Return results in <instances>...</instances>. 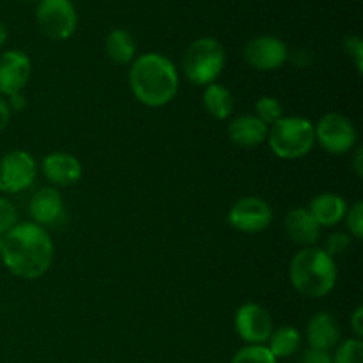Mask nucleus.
<instances>
[{"mask_svg":"<svg viewBox=\"0 0 363 363\" xmlns=\"http://www.w3.org/2000/svg\"><path fill=\"white\" fill-rule=\"evenodd\" d=\"M53 241L48 230L34 222L14 225L2 236V259L14 277L35 280L45 275L53 262Z\"/></svg>","mask_w":363,"mask_h":363,"instance_id":"1","label":"nucleus"},{"mask_svg":"<svg viewBox=\"0 0 363 363\" xmlns=\"http://www.w3.org/2000/svg\"><path fill=\"white\" fill-rule=\"evenodd\" d=\"M128 82L137 101L151 108L169 105L179 91L176 66L162 53H144L137 57L131 62Z\"/></svg>","mask_w":363,"mask_h":363,"instance_id":"2","label":"nucleus"},{"mask_svg":"<svg viewBox=\"0 0 363 363\" xmlns=\"http://www.w3.org/2000/svg\"><path fill=\"white\" fill-rule=\"evenodd\" d=\"M289 280L301 296L311 300L325 298L337 284L335 259L323 248H301L289 264Z\"/></svg>","mask_w":363,"mask_h":363,"instance_id":"3","label":"nucleus"},{"mask_svg":"<svg viewBox=\"0 0 363 363\" xmlns=\"http://www.w3.org/2000/svg\"><path fill=\"white\" fill-rule=\"evenodd\" d=\"M183 73L190 84L208 87L225 67V48L215 38L195 39L183 55Z\"/></svg>","mask_w":363,"mask_h":363,"instance_id":"4","label":"nucleus"},{"mask_svg":"<svg viewBox=\"0 0 363 363\" xmlns=\"http://www.w3.org/2000/svg\"><path fill=\"white\" fill-rule=\"evenodd\" d=\"M266 140L279 158L300 160L314 147V124L305 117H282L268 128Z\"/></svg>","mask_w":363,"mask_h":363,"instance_id":"5","label":"nucleus"},{"mask_svg":"<svg viewBox=\"0 0 363 363\" xmlns=\"http://www.w3.org/2000/svg\"><path fill=\"white\" fill-rule=\"evenodd\" d=\"M35 20L43 34L53 41L69 39L78 25L77 9L71 0H39Z\"/></svg>","mask_w":363,"mask_h":363,"instance_id":"6","label":"nucleus"},{"mask_svg":"<svg viewBox=\"0 0 363 363\" xmlns=\"http://www.w3.org/2000/svg\"><path fill=\"white\" fill-rule=\"evenodd\" d=\"M315 142L330 155H346L357 145L358 133L353 121L342 113L330 112L314 126Z\"/></svg>","mask_w":363,"mask_h":363,"instance_id":"7","label":"nucleus"},{"mask_svg":"<svg viewBox=\"0 0 363 363\" xmlns=\"http://www.w3.org/2000/svg\"><path fill=\"white\" fill-rule=\"evenodd\" d=\"M38 165L27 151H11L0 158V191L7 195L20 194L34 184Z\"/></svg>","mask_w":363,"mask_h":363,"instance_id":"8","label":"nucleus"},{"mask_svg":"<svg viewBox=\"0 0 363 363\" xmlns=\"http://www.w3.org/2000/svg\"><path fill=\"white\" fill-rule=\"evenodd\" d=\"M227 222L240 233L257 234L272 225L273 209L259 197H241L230 206Z\"/></svg>","mask_w":363,"mask_h":363,"instance_id":"9","label":"nucleus"},{"mask_svg":"<svg viewBox=\"0 0 363 363\" xmlns=\"http://www.w3.org/2000/svg\"><path fill=\"white\" fill-rule=\"evenodd\" d=\"M243 57L254 69L275 71L287 62L289 48L275 35H257L245 45Z\"/></svg>","mask_w":363,"mask_h":363,"instance_id":"10","label":"nucleus"},{"mask_svg":"<svg viewBox=\"0 0 363 363\" xmlns=\"http://www.w3.org/2000/svg\"><path fill=\"white\" fill-rule=\"evenodd\" d=\"M236 332L248 346H262L273 333V319L259 303H245L238 308L234 318Z\"/></svg>","mask_w":363,"mask_h":363,"instance_id":"11","label":"nucleus"},{"mask_svg":"<svg viewBox=\"0 0 363 363\" xmlns=\"http://www.w3.org/2000/svg\"><path fill=\"white\" fill-rule=\"evenodd\" d=\"M32 62L21 50H7L0 55V94L21 92L30 80Z\"/></svg>","mask_w":363,"mask_h":363,"instance_id":"12","label":"nucleus"},{"mask_svg":"<svg viewBox=\"0 0 363 363\" xmlns=\"http://www.w3.org/2000/svg\"><path fill=\"white\" fill-rule=\"evenodd\" d=\"M28 211L39 227H55L64 220V201L57 188L45 186L35 191L28 204Z\"/></svg>","mask_w":363,"mask_h":363,"instance_id":"13","label":"nucleus"},{"mask_svg":"<svg viewBox=\"0 0 363 363\" xmlns=\"http://www.w3.org/2000/svg\"><path fill=\"white\" fill-rule=\"evenodd\" d=\"M43 174L55 186H73L82 177V163L69 152H50L41 163Z\"/></svg>","mask_w":363,"mask_h":363,"instance_id":"14","label":"nucleus"},{"mask_svg":"<svg viewBox=\"0 0 363 363\" xmlns=\"http://www.w3.org/2000/svg\"><path fill=\"white\" fill-rule=\"evenodd\" d=\"M284 229H286L287 238L293 243L300 245L303 248L315 247L319 240V233H321V227L312 218L307 208L291 209L286 215V220H284Z\"/></svg>","mask_w":363,"mask_h":363,"instance_id":"15","label":"nucleus"},{"mask_svg":"<svg viewBox=\"0 0 363 363\" xmlns=\"http://www.w3.org/2000/svg\"><path fill=\"white\" fill-rule=\"evenodd\" d=\"M307 340L311 350L332 351L340 340V328L337 319L326 312L312 315L307 325Z\"/></svg>","mask_w":363,"mask_h":363,"instance_id":"16","label":"nucleus"},{"mask_svg":"<svg viewBox=\"0 0 363 363\" xmlns=\"http://www.w3.org/2000/svg\"><path fill=\"white\" fill-rule=\"evenodd\" d=\"M230 142L240 147H257L268 137V126L255 116H238L227 128Z\"/></svg>","mask_w":363,"mask_h":363,"instance_id":"17","label":"nucleus"},{"mask_svg":"<svg viewBox=\"0 0 363 363\" xmlns=\"http://www.w3.org/2000/svg\"><path fill=\"white\" fill-rule=\"evenodd\" d=\"M308 213L319 227H332L344 220L347 213V202L337 194H319L311 201Z\"/></svg>","mask_w":363,"mask_h":363,"instance_id":"18","label":"nucleus"},{"mask_svg":"<svg viewBox=\"0 0 363 363\" xmlns=\"http://www.w3.org/2000/svg\"><path fill=\"white\" fill-rule=\"evenodd\" d=\"M204 108L213 119L225 121L233 116L234 112V96L225 85L211 84L206 87L204 96H202Z\"/></svg>","mask_w":363,"mask_h":363,"instance_id":"19","label":"nucleus"},{"mask_svg":"<svg viewBox=\"0 0 363 363\" xmlns=\"http://www.w3.org/2000/svg\"><path fill=\"white\" fill-rule=\"evenodd\" d=\"M105 50L106 55L112 62L124 66L135 60V53H137V45H135L133 35L124 28H113L105 39Z\"/></svg>","mask_w":363,"mask_h":363,"instance_id":"20","label":"nucleus"},{"mask_svg":"<svg viewBox=\"0 0 363 363\" xmlns=\"http://www.w3.org/2000/svg\"><path fill=\"white\" fill-rule=\"evenodd\" d=\"M268 350L273 357L279 358H289L294 353H298L301 347V335L296 328L293 326H282L279 330H273V333L268 339Z\"/></svg>","mask_w":363,"mask_h":363,"instance_id":"21","label":"nucleus"},{"mask_svg":"<svg viewBox=\"0 0 363 363\" xmlns=\"http://www.w3.org/2000/svg\"><path fill=\"white\" fill-rule=\"evenodd\" d=\"M255 117L269 128L273 126L277 121L282 119L284 108L279 103V99L272 98V96H262V98H259L257 103H255Z\"/></svg>","mask_w":363,"mask_h":363,"instance_id":"22","label":"nucleus"},{"mask_svg":"<svg viewBox=\"0 0 363 363\" xmlns=\"http://www.w3.org/2000/svg\"><path fill=\"white\" fill-rule=\"evenodd\" d=\"M333 363H363V342L362 339H347L337 344Z\"/></svg>","mask_w":363,"mask_h":363,"instance_id":"23","label":"nucleus"},{"mask_svg":"<svg viewBox=\"0 0 363 363\" xmlns=\"http://www.w3.org/2000/svg\"><path fill=\"white\" fill-rule=\"evenodd\" d=\"M230 363H277V358L266 346H245L234 354Z\"/></svg>","mask_w":363,"mask_h":363,"instance_id":"24","label":"nucleus"},{"mask_svg":"<svg viewBox=\"0 0 363 363\" xmlns=\"http://www.w3.org/2000/svg\"><path fill=\"white\" fill-rule=\"evenodd\" d=\"M14 225H18V211L13 202L0 197V236H6Z\"/></svg>","mask_w":363,"mask_h":363,"instance_id":"25","label":"nucleus"},{"mask_svg":"<svg viewBox=\"0 0 363 363\" xmlns=\"http://www.w3.org/2000/svg\"><path fill=\"white\" fill-rule=\"evenodd\" d=\"M346 225L350 229V234L354 240H362L363 238V204L360 201L354 202L346 213Z\"/></svg>","mask_w":363,"mask_h":363,"instance_id":"26","label":"nucleus"},{"mask_svg":"<svg viewBox=\"0 0 363 363\" xmlns=\"http://www.w3.org/2000/svg\"><path fill=\"white\" fill-rule=\"evenodd\" d=\"M351 247V236L346 233H333L328 236V241H326L325 252L330 255V257H339V255H344Z\"/></svg>","mask_w":363,"mask_h":363,"instance_id":"27","label":"nucleus"},{"mask_svg":"<svg viewBox=\"0 0 363 363\" xmlns=\"http://www.w3.org/2000/svg\"><path fill=\"white\" fill-rule=\"evenodd\" d=\"M344 50H346L347 55L353 59L354 67H357L358 73H362L363 69V43L358 35H347L344 39Z\"/></svg>","mask_w":363,"mask_h":363,"instance_id":"28","label":"nucleus"},{"mask_svg":"<svg viewBox=\"0 0 363 363\" xmlns=\"http://www.w3.org/2000/svg\"><path fill=\"white\" fill-rule=\"evenodd\" d=\"M300 363H333V357L330 351L307 350L301 354Z\"/></svg>","mask_w":363,"mask_h":363,"instance_id":"29","label":"nucleus"},{"mask_svg":"<svg viewBox=\"0 0 363 363\" xmlns=\"http://www.w3.org/2000/svg\"><path fill=\"white\" fill-rule=\"evenodd\" d=\"M7 106H9L11 113L13 112H23L25 106H27V99H25V96L21 94V92H14V94L7 96Z\"/></svg>","mask_w":363,"mask_h":363,"instance_id":"30","label":"nucleus"},{"mask_svg":"<svg viewBox=\"0 0 363 363\" xmlns=\"http://www.w3.org/2000/svg\"><path fill=\"white\" fill-rule=\"evenodd\" d=\"M351 328H353L354 332V339H362L363 335V308L358 307L357 311H354V314L351 315Z\"/></svg>","mask_w":363,"mask_h":363,"instance_id":"31","label":"nucleus"},{"mask_svg":"<svg viewBox=\"0 0 363 363\" xmlns=\"http://www.w3.org/2000/svg\"><path fill=\"white\" fill-rule=\"evenodd\" d=\"M11 121V110L7 106V101L4 98H0V133L7 128Z\"/></svg>","mask_w":363,"mask_h":363,"instance_id":"32","label":"nucleus"},{"mask_svg":"<svg viewBox=\"0 0 363 363\" xmlns=\"http://www.w3.org/2000/svg\"><path fill=\"white\" fill-rule=\"evenodd\" d=\"M362 158H363V149L358 147L357 152H354V172H357L358 177L363 176V163H362Z\"/></svg>","mask_w":363,"mask_h":363,"instance_id":"33","label":"nucleus"},{"mask_svg":"<svg viewBox=\"0 0 363 363\" xmlns=\"http://www.w3.org/2000/svg\"><path fill=\"white\" fill-rule=\"evenodd\" d=\"M6 41H7V28H6V25L0 21V46L6 45Z\"/></svg>","mask_w":363,"mask_h":363,"instance_id":"34","label":"nucleus"},{"mask_svg":"<svg viewBox=\"0 0 363 363\" xmlns=\"http://www.w3.org/2000/svg\"><path fill=\"white\" fill-rule=\"evenodd\" d=\"M0 259H2V236H0Z\"/></svg>","mask_w":363,"mask_h":363,"instance_id":"35","label":"nucleus"},{"mask_svg":"<svg viewBox=\"0 0 363 363\" xmlns=\"http://www.w3.org/2000/svg\"><path fill=\"white\" fill-rule=\"evenodd\" d=\"M27 2H38V0H27Z\"/></svg>","mask_w":363,"mask_h":363,"instance_id":"36","label":"nucleus"}]
</instances>
